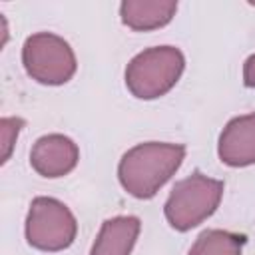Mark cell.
I'll list each match as a JSON object with an SVG mask.
<instances>
[{"mask_svg": "<svg viewBox=\"0 0 255 255\" xmlns=\"http://www.w3.org/2000/svg\"><path fill=\"white\" fill-rule=\"evenodd\" d=\"M183 157L185 147L181 143H137L120 159V183L129 195L137 199H149L179 169Z\"/></svg>", "mask_w": 255, "mask_h": 255, "instance_id": "cell-1", "label": "cell"}, {"mask_svg": "<svg viewBox=\"0 0 255 255\" xmlns=\"http://www.w3.org/2000/svg\"><path fill=\"white\" fill-rule=\"evenodd\" d=\"M185 68L183 54L173 46H155L139 52L126 68V86L139 100L165 96Z\"/></svg>", "mask_w": 255, "mask_h": 255, "instance_id": "cell-2", "label": "cell"}, {"mask_svg": "<svg viewBox=\"0 0 255 255\" xmlns=\"http://www.w3.org/2000/svg\"><path fill=\"white\" fill-rule=\"evenodd\" d=\"M223 195V181L199 171L181 179L171 189L163 213L167 223L177 231H189L203 223L217 209Z\"/></svg>", "mask_w": 255, "mask_h": 255, "instance_id": "cell-3", "label": "cell"}, {"mask_svg": "<svg viewBox=\"0 0 255 255\" xmlns=\"http://www.w3.org/2000/svg\"><path fill=\"white\" fill-rule=\"evenodd\" d=\"M26 74L38 84L60 86L76 74V56L70 44L50 32H38L26 38L22 48Z\"/></svg>", "mask_w": 255, "mask_h": 255, "instance_id": "cell-4", "label": "cell"}, {"mask_svg": "<svg viewBox=\"0 0 255 255\" xmlns=\"http://www.w3.org/2000/svg\"><path fill=\"white\" fill-rule=\"evenodd\" d=\"M74 213L54 197H36L26 217V239L40 251H62L76 239Z\"/></svg>", "mask_w": 255, "mask_h": 255, "instance_id": "cell-5", "label": "cell"}, {"mask_svg": "<svg viewBox=\"0 0 255 255\" xmlns=\"http://www.w3.org/2000/svg\"><path fill=\"white\" fill-rule=\"evenodd\" d=\"M80 157V149L74 139L62 133H50L40 137L30 151V165L42 177H62L70 173Z\"/></svg>", "mask_w": 255, "mask_h": 255, "instance_id": "cell-6", "label": "cell"}, {"mask_svg": "<svg viewBox=\"0 0 255 255\" xmlns=\"http://www.w3.org/2000/svg\"><path fill=\"white\" fill-rule=\"evenodd\" d=\"M219 159L231 167L255 163V114L233 118L219 135Z\"/></svg>", "mask_w": 255, "mask_h": 255, "instance_id": "cell-7", "label": "cell"}, {"mask_svg": "<svg viewBox=\"0 0 255 255\" xmlns=\"http://www.w3.org/2000/svg\"><path fill=\"white\" fill-rule=\"evenodd\" d=\"M139 219L133 215H118L106 219L90 255H129L139 235Z\"/></svg>", "mask_w": 255, "mask_h": 255, "instance_id": "cell-8", "label": "cell"}, {"mask_svg": "<svg viewBox=\"0 0 255 255\" xmlns=\"http://www.w3.org/2000/svg\"><path fill=\"white\" fill-rule=\"evenodd\" d=\"M177 12V2L173 0H128L120 6L122 22L135 30L147 32L165 26Z\"/></svg>", "mask_w": 255, "mask_h": 255, "instance_id": "cell-9", "label": "cell"}, {"mask_svg": "<svg viewBox=\"0 0 255 255\" xmlns=\"http://www.w3.org/2000/svg\"><path fill=\"white\" fill-rule=\"evenodd\" d=\"M243 245V235L221 229H207L195 239L187 255H241Z\"/></svg>", "mask_w": 255, "mask_h": 255, "instance_id": "cell-10", "label": "cell"}, {"mask_svg": "<svg viewBox=\"0 0 255 255\" xmlns=\"http://www.w3.org/2000/svg\"><path fill=\"white\" fill-rule=\"evenodd\" d=\"M22 126H24V122L18 120V118H4V120L0 122L2 147H4V149H2V161H6V159L10 157V151H12L14 143H16V137H18Z\"/></svg>", "mask_w": 255, "mask_h": 255, "instance_id": "cell-11", "label": "cell"}, {"mask_svg": "<svg viewBox=\"0 0 255 255\" xmlns=\"http://www.w3.org/2000/svg\"><path fill=\"white\" fill-rule=\"evenodd\" d=\"M243 82L247 88H255V54L245 60L243 66Z\"/></svg>", "mask_w": 255, "mask_h": 255, "instance_id": "cell-12", "label": "cell"}]
</instances>
